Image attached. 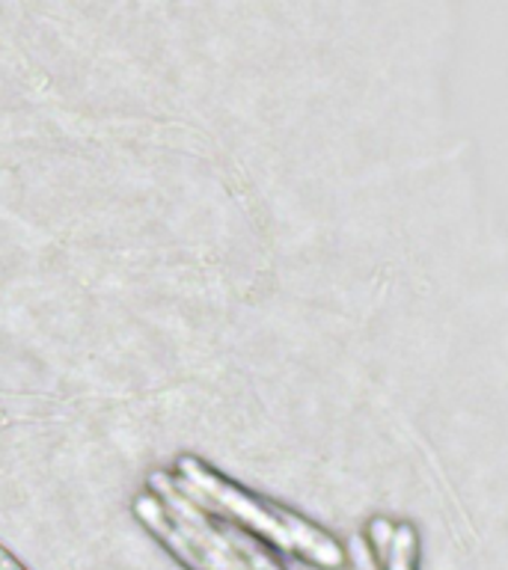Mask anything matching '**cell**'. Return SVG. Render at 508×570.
Wrapping results in <instances>:
<instances>
[{
  "mask_svg": "<svg viewBox=\"0 0 508 570\" xmlns=\"http://www.w3.org/2000/svg\"><path fill=\"white\" fill-rule=\"evenodd\" d=\"M176 481L196 505L205 508L208 514L221 517L226 523L238 525L241 532L256 534L276 550L292 552V556L310 561L321 570L345 568V550L328 529H321L292 508L276 505L271 499L241 488L232 479H226L223 472L208 466L203 458L190 452L178 454Z\"/></svg>",
  "mask_w": 508,
  "mask_h": 570,
  "instance_id": "obj_1",
  "label": "cell"
},
{
  "mask_svg": "<svg viewBox=\"0 0 508 570\" xmlns=\"http://www.w3.org/2000/svg\"><path fill=\"white\" fill-rule=\"evenodd\" d=\"M131 514L187 570H247L221 520L196 505L176 475L152 472L149 490L131 499Z\"/></svg>",
  "mask_w": 508,
  "mask_h": 570,
  "instance_id": "obj_2",
  "label": "cell"
},
{
  "mask_svg": "<svg viewBox=\"0 0 508 570\" xmlns=\"http://www.w3.org/2000/svg\"><path fill=\"white\" fill-rule=\"evenodd\" d=\"M369 541L383 552V570H417L419 561V538L410 523H395L390 520H372L369 523Z\"/></svg>",
  "mask_w": 508,
  "mask_h": 570,
  "instance_id": "obj_3",
  "label": "cell"
},
{
  "mask_svg": "<svg viewBox=\"0 0 508 570\" xmlns=\"http://www.w3.org/2000/svg\"><path fill=\"white\" fill-rule=\"evenodd\" d=\"M0 570H27L25 564L16 559V556H12V552L3 547V543H0Z\"/></svg>",
  "mask_w": 508,
  "mask_h": 570,
  "instance_id": "obj_4",
  "label": "cell"
}]
</instances>
